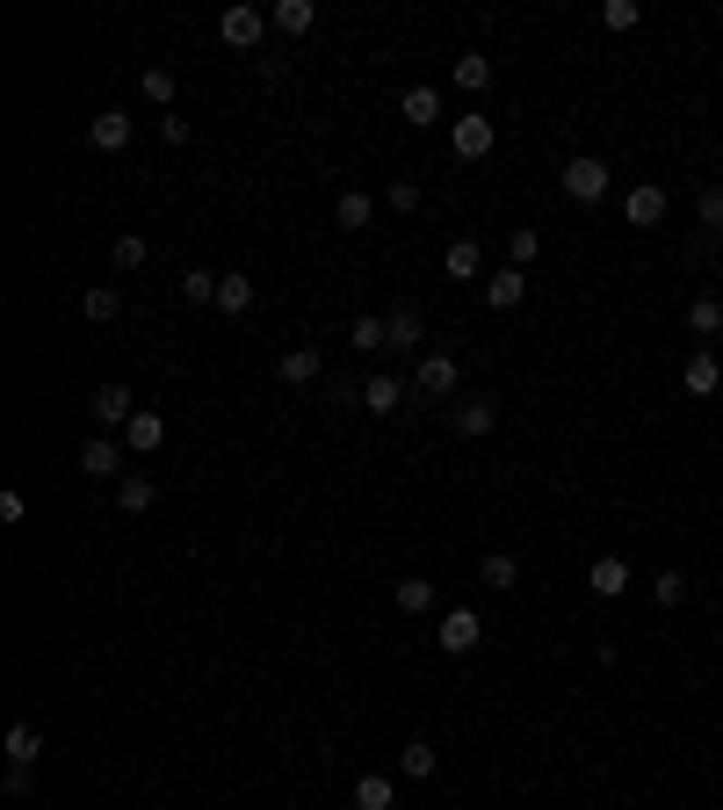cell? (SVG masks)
<instances>
[{"label":"cell","instance_id":"cell-12","mask_svg":"<svg viewBox=\"0 0 723 810\" xmlns=\"http://www.w3.org/2000/svg\"><path fill=\"white\" fill-rule=\"evenodd\" d=\"M160 442H167V420L152 405H138V420L123 427V449H131V456H160Z\"/></svg>","mask_w":723,"mask_h":810},{"label":"cell","instance_id":"cell-34","mask_svg":"<svg viewBox=\"0 0 723 810\" xmlns=\"http://www.w3.org/2000/svg\"><path fill=\"white\" fill-rule=\"evenodd\" d=\"M695 218H702L709 232H723V182H709L702 196H695Z\"/></svg>","mask_w":723,"mask_h":810},{"label":"cell","instance_id":"cell-23","mask_svg":"<svg viewBox=\"0 0 723 810\" xmlns=\"http://www.w3.org/2000/svg\"><path fill=\"white\" fill-rule=\"evenodd\" d=\"M449 81H456L463 95H485V87H492V59H485V51H463V59L449 65Z\"/></svg>","mask_w":723,"mask_h":810},{"label":"cell","instance_id":"cell-9","mask_svg":"<svg viewBox=\"0 0 723 810\" xmlns=\"http://www.w3.org/2000/svg\"><path fill=\"white\" fill-rule=\"evenodd\" d=\"M723 384V355H709V347H695V355H687L681 363V391L687 398H709V391Z\"/></svg>","mask_w":723,"mask_h":810},{"label":"cell","instance_id":"cell-38","mask_svg":"<svg viewBox=\"0 0 723 810\" xmlns=\"http://www.w3.org/2000/svg\"><path fill=\"white\" fill-rule=\"evenodd\" d=\"M601 22L615 29V37H623V29H637V0H608V8H601Z\"/></svg>","mask_w":723,"mask_h":810},{"label":"cell","instance_id":"cell-32","mask_svg":"<svg viewBox=\"0 0 723 810\" xmlns=\"http://www.w3.org/2000/svg\"><path fill=\"white\" fill-rule=\"evenodd\" d=\"M181 297H188V304H218V275H210V268H188V275H181Z\"/></svg>","mask_w":723,"mask_h":810},{"label":"cell","instance_id":"cell-1","mask_svg":"<svg viewBox=\"0 0 723 810\" xmlns=\"http://www.w3.org/2000/svg\"><path fill=\"white\" fill-rule=\"evenodd\" d=\"M608 182H615V174H608V160H593V152H572V160H564V196L572 202H601Z\"/></svg>","mask_w":723,"mask_h":810},{"label":"cell","instance_id":"cell-31","mask_svg":"<svg viewBox=\"0 0 723 810\" xmlns=\"http://www.w3.org/2000/svg\"><path fill=\"white\" fill-rule=\"evenodd\" d=\"M355 810H391V774H362V782H355Z\"/></svg>","mask_w":723,"mask_h":810},{"label":"cell","instance_id":"cell-22","mask_svg":"<svg viewBox=\"0 0 723 810\" xmlns=\"http://www.w3.org/2000/svg\"><path fill=\"white\" fill-rule=\"evenodd\" d=\"M117 506L123 514H152V506H160V486H152L145 470H131V478H117Z\"/></svg>","mask_w":723,"mask_h":810},{"label":"cell","instance_id":"cell-4","mask_svg":"<svg viewBox=\"0 0 723 810\" xmlns=\"http://www.w3.org/2000/svg\"><path fill=\"white\" fill-rule=\"evenodd\" d=\"M87 413H95V427H101V434H123V427L138 420V398H131L123 384H101L95 398H87Z\"/></svg>","mask_w":723,"mask_h":810},{"label":"cell","instance_id":"cell-15","mask_svg":"<svg viewBox=\"0 0 723 810\" xmlns=\"http://www.w3.org/2000/svg\"><path fill=\"white\" fill-rule=\"evenodd\" d=\"M629 579H637V572H629L623 557H593V572H586V587L601 593V601H623V593H629Z\"/></svg>","mask_w":723,"mask_h":810},{"label":"cell","instance_id":"cell-25","mask_svg":"<svg viewBox=\"0 0 723 810\" xmlns=\"http://www.w3.org/2000/svg\"><path fill=\"white\" fill-rule=\"evenodd\" d=\"M478 275H485L478 240H456V246H449V283H478Z\"/></svg>","mask_w":723,"mask_h":810},{"label":"cell","instance_id":"cell-36","mask_svg":"<svg viewBox=\"0 0 723 810\" xmlns=\"http://www.w3.org/2000/svg\"><path fill=\"white\" fill-rule=\"evenodd\" d=\"M681 593H687L681 572H659V579H651V601H659V608H681Z\"/></svg>","mask_w":723,"mask_h":810},{"label":"cell","instance_id":"cell-26","mask_svg":"<svg viewBox=\"0 0 723 810\" xmlns=\"http://www.w3.org/2000/svg\"><path fill=\"white\" fill-rule=\"evenodd\" d=\"M478 579H485V587H492V593H514V587H522V565H514L506 550H492V557H485V565H478Z\"/></svg>","mask_w":723,"mask_h":810},{"label":"cell","instance_id":"cell-16","mask_svg":"<svg viewBox=\"0 0 723 810\" xmlns=\"http://www.w3.org/2000/svg\"><path fill=\"white\" fill-rule=\"evenodd\" d=\"M0 752H8V768H37V760H44V731L37 724H8Z\"/></svg>","mask_w":723,"mask_h":810},{"label":"cell","instance_id":"cell-11","mask_svg":"<svg viewBox=\"0 0 723 810\" xmlns=\"http://www.w3.org/2000/svg\"><path fill=\"white\" fill-rule=\"evenodd\" d=\"M399 116L413 123V131H434V123H442V87H405V95H399Z\"/></svg>","mask_w":723,"mask_h":810},{"label":"cell","instance_id":"cell-20","mask_svg":"<svg viewBox=\"0 0 723 810\" xmlns=\"http://www.w3.org/2000/svg\"><path fill=\"white\" fill-rule=\"evenodd\" d=\"M218 311H224V319H240V311H254V275H240V268H224V275H218Z\"/></svg>","mask_w":723,"mask_h":810},{"label":"cell","instance_id":"cell-14","mask_svg":"<svg viewBox=\"0 0 723 810\" xmlns=\"http://www.w3.org/2000/svg\"><path fill=\"white\" fill-rule=\"evenodd\" d=\"M369 218H377V196H369V188H341V196H333V224H341V232H369Z\"/></svg>","mask_w":723,"mask_h":810},{"label":"cell","instance_id":"cell-35","mask_svg":"<svg viewBox=\"0 0 723 810\" xmlns=\"http://www.w3.org/2000/svg\"><path fill=\"white\" fill-rule=\"evenodd\" d=\"M347 347H391V341H383V319H369V311H362V319L347 326Z\"/></svg>","mask_w":723,"mask_h":810},{"label":"cell","instance_id":"cell-30","mask_svg":"<svg viewBox=\"0 0 723 810\" xmlns=\"http://www.w3.org/2000/svg\"><path fill=\"white\" fill-rule=\"evenodd\" d=\"M123 311V297L117 290H81V319H95V326H109Z\"/></svg>","mask_w":723,"mask_h":810},{"label":"cell","instance_id":"cell-27","mask_svg":"<svg viewBox=\"0 0 723 810\" xmlns=\"http://www.w3.org/2000/svg\"><path fill=\"white\" fill-rule=\"evenodd\" d=\"M687 333L716 341V333H723V297H695V304H687Z\"/></svg>","mask_w":723,"mask_h":810},{"label":"cell","instance_id":"cell-21","mask_svg":"<svg viewBox=\"0 0 723 810\" xmlns=\"http://www.w3.org/2000/svg\"><path fill=\"white\" fill-rule=\"evenodd\" d=\"M399 405H405V384H399V377H369V384H362V413H377V420H391Z\"/></svg>","mask_w":723,"mask_h":810},{"label":"cell","instance_id":"cell-18","mask_svg":"<svg viewBox=\"0 0 723 810\" xmlns=\"http://www.w3.org/2000/svg\"><path fill=\"white\" fill-rule=\"evenodd\" d=\"M319 369H326V355H319V347H282L275 377H282V384H319Z\"/></svg>","mask_w":723,"mask_h":810},{"label":"cell","instance_id":"cell-37","mask_svg":"<svg viewBox=\"0 0 723 810\" xmlns=\"http://www.w3.org/2000/svg\"><path fill=\"white\" fill-rule=\"evenodd\" d=\"M145 101H160V109H167V101H174V73H167V65H152V73H145Z\"/></svg>","mask_w":723,"mask_h":810},{"label":"cell","instance_id":"cell-40","mask_svg":"<svg viewBox=\"0 0 723 810\" xmlns=\"http://www.w3.org/2000/svg\"><path fill=\"white\" fill-rule=\"evenodd\" d=\"M391 210H399V218H413V210H420V188H413V182H391Z\"/></svg>","mask_w":723,"mask_h":810},{"label":"cell","instance_id":"cell-24","mask_svg":"<svg viewBox=\"0 0 723 810\" xmlns=\"http://www.w3.org/2000/svg\"><path fill=\"white\" fill-rule=\"evenodd\" d=\"M268 22H275L282 37H304V29L319 22V8H311V0H275V8H268Z\"/></svg>","mask_w":723,"mask_h":810},{"label":"cell","instance_id":"cell-6","mask_svg":"<svg viewBox=\"0 0 723 810\" xmlns=\"http://www.w3.org/2000/svg\"><path fill=\"white\" fill-rule=\"evenodd\" d=\"M478 637H485L478 608H449V615H442V629H434V645H442L449 659H463V651H478Z\"/></svg>","mask_w":723,"mask_h":810},{"label":"cell","instance_id":"cell-39","mask_svg":"<svg viewBox=\"0 0 723 810\" xmlns=\"http://www.w3.org/2000/svg\"><path fill=\"white\" fill-rule=\"evenodd\" d=\"M145 254H152V246H145L138 232H123V240H117V268H145Z\"/></svg>","mask_w":723,"mask_h":810},{"label":"cell","instance_id":"cell-7","mask_svg":"<svg viewBox=\"0 0 723 810\" xmlns=\"http://www.w3.org/2000/svg\"><path fill=\"white\" fill-rule=\"evenodd\" d=\"M449 427H456L463 442H485V434L500 427V405H492V398H456V405H449Z\"/></svg>","mask_w":723,"mask_h":810},{"label":"cell","instance_id":"cell-17","mask_svg":"<svg viewBox=\"0 0 723 810\" xmlns=\"http://www.w3.org/2000/svg\"><path fill=\"white\" fill-rule=\"evenodd\" d=\"M87 145H95V152H123V145H131V116H123V109H101V116L87 123Z\"/></svg>","mask_w":723,"mask_h":810},{"label":"cell","instance_id":"cell-28","mask_svg":"<svg viewBox=\"0 0 723 810\" xmlns=\"http://www.w3.org/2000/svg\"><path fill=\"white\" fill-rule=\"evenodd\" d=\"M391 601H399L405 615H427V608H434V579H399V587H391Z\"/></svg>","mask_w":723,"mask_h":810},{"label":"cell","instance_id":"cell-8","mask_svg":"<svg viewBox=\"0 0 723 810\" xmlns=\"http://www.w3.org/2000/svg\"><path fill=\"white\" fill-rule=\"evenodd\" d=\"M456 384H463L456 355H420V369H413V391H427V398H456Z\"/></svg>","mask_w":723,"mask_h":810},{"label":"cell","instance_id":"cell-19","mask_svg":"<svg viewBox=\"0 0 723 810\" xmlns=\"http://www.w3.org/2000/svg\"><path fill=\"white\" fill-rule=\"evenodd\" d=\"M420 333H427V319L413 304H391V311H383V341L391 347H420Z\"/></svg>","mask_w":723,"mask_h":810},{"label":"cell","instance_id":"cell-13","mask_svg":"<svg viewBox=\"0 0 723 810\" xmlns=\"http://www.w3.org/2000/svg\"><path fill=\"white\" fill-rule=\"evenodd\" d=\"M485 304H492V311H514V304L528 297V275L522 268H492V275H485V290H478Z\"/></svg>","mask_w":723,"mask_h":810},{"label":"cell","instance_id":"cell-41","mask_svg":"<svg viewBox=\"0 0 723 810\" xmlns=\"http://www.w3.org/2000/svg\"><path fill=\"white\" fill-rule=\"evenodd\" d=\"M0 789L15 796V803H29V796H37V782H29V768H8V782H0Z\"/></svg>","mask_w":723,"mask_h":810},{"label":"cell","instance_id":"cell-42","mask_svg":"<svg viewBox=\"0 0 723 810\" xmlns=\"http://www.w3.org/2000/svg\"><path fill=\"white\" fill-rule=\"evenodd\" d=\"M160 138L167 145H188V116H160Z\"/></svg>","mask_w":723,"mask_h":810},{"label":"cell","instance_id":"cell-3","mask_svg":"<svg viewBox=\"0 0 723 810\" xmlns=\"http://www.w3.org/2000/svg\"><path fill=\"white\" fill-rule=\"evenodd\" d=\"M261 37H268V8H246V0H240V8H224V15H218V44H232V51H254Z\"/></svg>","mask_w":723,"mask_h":810},{"label":"cell","instance_id":"cell-2","mask_svg":"<svg viewBox=\"0 0 723 810\" xmlns=\"http://www.w3.org/2000/svg\"><path fill=\"white\" fill-rule=\"evenodd\" d=\"M131 449H123V434H95V442L81 449V470L95 478V486H109V478H131Z\"/></svg>","mask_w":723,"mask_h":810},{"label":"cell","instance_id":"cell-33","mask_svg":"<svg viewBox=\"0 0 723 810\" xmlns=\"http://www.w3.org/2000/svg\"><path fill=\"white\" fill-rule=\"evenodd\" d=\"M542 254V232H506V268H528Z\"/></svg>","mask_w":723,"mask_h":810},{"label":"cell","instance_id":"cell-10","mask_svg":"<svg viewBox=\"0 0 723 810\" xmlns=\"http://www.w3.org/2000/svg\"><path fill=\"white\" fill-rule=\"evenodd\" d=\"M665 210H673V202H665V188H659V182H644V188H629V196H623V218L637 224V232L665 224Z\"/></svg>","mask_w":723,"mask_h":810},{"label":"cell","instance_id":"cell-5","mask_svg":"<svg viewBox=\"0 0 723 810\" xmlns=\"http://www.w3.org/2000/svg\"><path fill=\"white\" fill-rule=\"evenodd\" d=\"M492 138H500V123H492V116H456V123H449V152H456V160H485Z\"/></svg>","mask_w":723,"mask_h":810},{"label":"cell","instance_id":"cell-29","mask_svg":"<svg viewBox=\"0 0 723 810\" xmlns=\"http://www.w3.org/2000/svg\"><path fill=\"white\" fill-rule=\"evenodd\" d=\"M399 768H405V774H413V782H427V774L442 768V752L427 746V738H413V746H405V752H399Z\"/></svg>","mask_w":723,"mask_h":810}]
</instances>
